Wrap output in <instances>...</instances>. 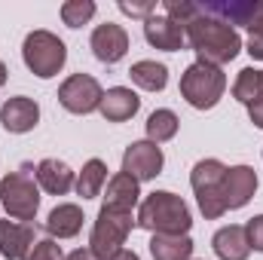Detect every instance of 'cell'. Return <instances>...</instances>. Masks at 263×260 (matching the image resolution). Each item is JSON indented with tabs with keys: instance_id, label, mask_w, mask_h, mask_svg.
I'll use <instances>...</instances> for the list:
<instances>
[{
	"instance_id": "cell-1",
	"label": "cell",
	"mask_w": 263,
	"mask_h": 260,
	"mask_svg": "<svg viewBox=\"0 0 263 260\" xmlns=\"http://www.w3.org/2000/svg\"><path fill=\"white\" fill-rule=\"evenodd\" d=\"M187 31V43L190 49L199 55V62L214 67H223L227 62H233L242 49V37L236 28L223 25L220 18H211L199 9V15L184 28Z\"/></svg>"
},
{
	"instance_id": "cell-2",
	"label": "cell",
	"mask_w": 263,
	"mask_h": 260,
	"mask_svg": "<svg viewBox=\"0 0 263 260\" xmlns=\"http://www.w3.org/2000/svg\"><path fill=\"white\" fill-rule=\"evenodd\" d=\"M135 227L147 230V233H162V236H187L193 227L190 208L178 193L168 190H153L141 205H138V217Z\"/></svg>"
},
{
	"instance_id": "cell-3",
	"label": "cell",
	"mask_w": 263,
	"mask_h": 260,
	"mask_svg": "<svg viewBox=\"0 0 263 260\" xmlns=\"http://www.w3.org/2000/svg\"><path fill=\"white\" fill-rule=\"evenodd\" d=\"M227 92V73L214 65L193 62L181 73V98L196 107V110H211Z\"/></svg>"
},
{
	"instance_id": "cell-4",
	"label": "cell",
	"mask_w": 263,
	"mask_h": 260,
	"mask_svg": "<svg viewBox=\"0 0 263 260\" xmlns=\"http://www.w3.org/2000/svg\"><path fill=\"white\" fill-rule=\"evenodd\" d=\"M0 205L6 208V214L12 220L28 224V220L37 217L40 187H37V178H34V169L31 165H22L18 172H9L0 181Z\"/></svg>"
},
{
	"instance_id": "cell-5",
	"label": "cell",
	"mask_w": 263,
	"mask_h": 260,
	"mask_svg": "<svg viewBox=\"0 0 263 260\" xmlns=\"http://www.w3.org/2000/svg\"><path fill=\"white\" fill-rule=\"evenodd\" d=\"M132 227H135V214L132 211L101 205V211L95 217V227H92V236H89L92 254L98 260H110L114 254H120L126 239H129Z\"/></svg>"
},
{
	"instance_id": "cell-6",
	"label": "cell",
	"mask_w": 263,
	"mask_h": 260,
	"mask_svg": "<svg viewBox=\"0 0 263 260\" xmlns=\"http://www.w3.org/2000/svg\"><path fill=\"white\" fill-rule=\"evenodd\" d=\"M22 59L28 70L40 80L55 77L67 62V46L52 34V31H31L22 43Z\"/></svg>"
},
{
	"instance_id": "cell-7",
	"label": "cell",
	"mask_w": 263,
	"mask_h": 260,
	"mask_svg": "<svg viewBox=\"0 0 263 260\" xmlns=\"http://www.w3.org/2000/svg\"><path fill=\"white\" fill-rule=\"evenodd\" d=\"M223 178H227V165L220 159H199L190 172V187L196 193L199 211L208 217V220H217L227 214L223 208Z\"/></svg>"
},
{
	"instance_id": "cell-8",
	"label": "cell",
	"mask_w": 263,
	"mask_h": 260,
	"mask_svg": "<svg viewBox=\"0 0 263 260\" xmlns=\"http://www.w3.org/2000/svg\"><path fill=\"white\" fill-rule=\"evenodd\" d=\"M101 98H104V89L92 73H73L59 89V101L70 114H92V110H98Z\"/></svg>"
},
{
	"instance_id": "cell-9",
	"label": "cell",
	"mask_w": 263,
	"mask_h": 260,
	"mask_svg": "<svg viewBox=\"0 0 263 260\" xmlns=\"http://www.w3.org/2000/svg\"><path fill=\"white\" fill-rule=\"evenodd\" d=\"M199 9L211 18H220L223 25H245L248 31L263 28V3L260 0H211L199 3Z\"/></svg>"
},
{
	"instance_id": "cell-10",
	"label": "cell",
	"mask_w": 263,
	"mask_h": 260,
	"mask_svg": "<svg viewBox=\"0 0 263 260\" xmlns=\"http://www.w3.org/2000/svg\"><path fill=\"white\" fill-rule=\"evenodd\" d=\"M162 165H165L162 147L153 144V141H132L126 147V153H123V172L132 175L138 184L153 181L156 175H162Z\"/></svg>"
},
{
	"instance_id": "cell-11",
	"label": "cell",
	"mask_w": 263,
	"mask_h": 260,
	"mask_svg": "<svg viewBox=\"0 0 263 260\" xmlns=\"http://www.w3.org/2000/svg\"><path fill=\"white\" fill-rule=\"evenodd\" d=\"M92 52L101 65H117L129 52V31L117 22H104L92 31Z\"/></svg>"
},
{
	"instance_id": "cell-12",
	"label": "cell",
	"mask_w": 263,
	"mask_h": 260,
	"mask_svg": "<svg viewBox=\"0 0 263 260\" xmlns=\"http://www.w3.org/2000/svg\"><path fill=\"white\" fill-rule=\"evenodd\" d=\"M257 193V172L251 165H233L227 169V178H223V208L227 211H236V208H245Z\"/></svg>"
},
{
	"instance_id": "cell-13",
	"label": "cell",
	"mask_w": 263,
	"mask_h": 260,
	"mask_svg": "<svg viewBox=\"0 0 263 260\" xmlns=\"http://www.w3.org/2000/svg\"><path fill=\"white\" fill-rule=\"evenodd\" d=\"M40 123V104L28 95H15L0 107V126L12 135H25Z\"/></svg>"
},
{
	"instance_id": "cell-14",
	"label": "cell",
	"mask_w": 263,
	"mask_h": 260,
	"mask_svg": "<svg viewBox=\"0 0 263 260\" xmlns=\"http://www.w3.org/2000/svg\"><path fill=\"white\" fill-rule=\"evenodd\" d=\"M144 37H147L150 46H156V49H162V52H181L184 43H187L184 25L172 22L168 15H156V12L144 22Z\"/></svg>"
},
{
	"instance_id": "cell-15",
	"label": "cell",
	"mask_w": 263,
	"mask_h": 260,
	"mask_svg": "<svg viewBox=\"0 0 263 260\" xmlns=\"http://www.w3.org/2000/svg\"><path fill=\"white\" fill-rule=\"evenodd\" d=\"M34 248V227L22 220H0V254L6 260H28Z\"/></svg>"
},
{
	"instance_id": "cell-16",
	"label": "cell",
	"mask_w": 263,
	"mask_h": 260,
	"mask_svg": "<svg viewBox=\"0 0 263 260\" xmlns=\"http://www.w3.org/2000/svg\"><path fill=\"white\" fill-rule=\"evenodd\" d=\"M34 178H37V187L46 190L49 196H65L73 184H77V175L73 169L62 162V159H43L37 169H34Z\"/></svg>"
},
{
	"instance_id": "cell-17",
	"label": "cell",
	"mask_w": 263,
	"mask_h": 260,
	"mask_svg": "<svg viewBox=\"0 0 263 260\" xmlns=\"http://www.w3.org/2000/svg\"><path fill=\"white\" fill-rule=\"evenodd\" d=\"M138 107H141V98H138L132 89L114 86V89L104 92V98H101V104H98V114H101L107 123H126V120H132V117L138 114Z\"/></svg>"
},
{
	"instance_id": "cell-18",
	"label": "cell",
	"mask_w": 263,
	"mask_h": 260,
	"mask_svg": "<svg viewBox=\"0 0 263 260\" xmlns=\"http://www.w3.org/2000/svg\"><path fill=\"white\" fill-rule=\"evenodd\" d=\"M211 248H214V254L220 260H248V254H251L245 227H239V224L220 227L214 233V239H211Z\"/></svg>"
},
{
	"instance_id": "cell-19",
	"label": "cell",
	"mask_w": 263,
	"mask_h": 260,
	"mask_svg": "<svg viewBox=\"0 0 263 260\" xmlns=\"http://www.w3.org/2000/svg\"><path fill=\"white\" fill-rule=\"evenodd\" d=\"M83 208L73 205V202H62L49 211L46 217V233L49 239H73L80 230H83Z\"/></svg>"
},
{
	"instance_id": "cell-20",
	"label": "cell",
	"mask_w": 263,
	"mask_h": 260,
	"mask_svg": "<svg viewBox=\"0 0 263 260\" xmlns=\"http://www.w3.org/2000/svg\"><path fill=\"white\" fill-rule=\"evenodd\" d=\"M104 205L107 208H123V211H132L135 205H141V187H138V181L132 175H126V172H117L107 181Z\"/></svg>"
},
{
	"instance_id": "cell-21",
	"label": "cell",
	"mask_w": 263,
	"mask_h": 260,
	"mask_svg": "<svg viewBox=\"0 0 263 260\" xmlns=\"http://www.w3.org/2000/svg\"><path fill=\"white\" fill-rule=\"evenodd\" d=\"M150 257L153 260H190L193 257V239L190 236H162V233H156L150 239Z\"/></svg>"
},
{
	"instance_id": "cell-22",
	"label": "cell",
	"mask_w": 263,
	"mask_h": 260,
	"mask_svg": "<svg viewBox=\"0 0 263 260\" xmlns=\"http://www.w3.org/2000/svg\"><path fill=\"white\" fill-rule=\"evenodd\" d=\"M129 77H132V83L141 86L144 92H162L168 86V67L162 65V62H150V59L135 62Z\"/></svg>"
},
{
	"instance_id": "cell-23",
	"label": "cell",
	"mask_w": 263,
	"mask_h": 260,
	"mask_svg": "<svg viewBox=\"0 0 263 260\" xmlns=\"http://www.w3.org/2000/svg\"><path fill=\"white\" fill-rule=\"evenodd\" d=\"M104 184H107V165L101 159H89L83 165V172L77 175L73 187H77V193L83 196V199H95V196H101Z\"/></svg>"
},
{
	"instance_id": "cell-24",
	"label": "cell",
	"mask_w": 263,
	"mask_h": 260,
	"mask_svg": "<svg viewBox=\"0 0 263 260\" xmlns=\"http://www.w3.org/2000/svg\"><path fill=\"white\" fill-rule=\"evenodd\" d=\"M233 98L242 101L245 107L254 104V101H260L263 98V70H254V67L239 70V77L233 83Z\"/></svg>"
},
{
	"instance_id": "cell-25",
	"label": "cell",
	"mask_w": 263,
	"mask_h": 260,
	"mask_svg": "<svg viewBox=\"0 0 263 260\" xmlns=\"http://www.w3.org/2000/svg\"><path fill=\"white\" fill-rule=\"evenodd\" d=\"M178 126H181V120L175 117V110H153L150 117H147V141H153V144H165V141H172L175 135H178Z\"/></svg>"
},
{
	"instance_id": "cell-26",
	"label": "cell",
	"mask_w": 263,
	"mask_h": 260,
	"mask_svg": "<svg viewBox=\"0 0 263 260\" xmlns=\"http://www.w3.org/2000/svg\"><path fill=\"white\" fill-rule=\"evenodd\" d=\"M92 15H95L92 0H67V3H62V22L67 28H83L86 22H92Z\"/></svg>"
},
{
	"instance_id": "cell-27",
	"label": "cell",
	"mask_w": 263,
	"mask_h": 260,
	"mask_svg": "<svg viewBox=\"0 0 263 260\" xmlns=\"http://www.w3.org/2000/svg\"><path fill=\"white\" fill-rule=\"evenodd\" d=\"M162 15H168L172 22H178V25L187 28L199 15V3H193V0H165L162 3Z\"/></svg>"
},
{
	"instance_id": "cell-28",
	"label": "cell",
	"mask_w": 263,
	"mask_h": 260,
	"mask_svg": "<svg viewBox=\"0 0 263 260\" xmlns=\"http://www.w3.org/2000/svg\"><path fill=\"white\" fill-rule=\"evenodd\" d=\"M28 260H65V251L55 239H40V242H34Z\"/></svg>"
},
{
	"instance_id": "cell-29",
	"label": "cell",
	"mask_w": 263,
	"mask_h": 260,
	"mask_svg": "<svg viewBox=\"0 0 263 260\" xmlns=\"http://www.w3.org/2000/svg\"><path fill=\"white\" fill-rule=\"evenodd\" d=\"M245 236H248L251 251H260V254H263V214L251 217V220L245 224Z\"/></svg>"
},
{
	"instance_id": "cell-30",
	"label": "cell",
	"mask_w": 263,
	"mask_h": 260,
	"mask_svg": "<svg viewBox=\"0 0 263 260\" xmlns=\"http://www.w3.org/2000/svg\"><path fill=\"white\" fill-rule=\"evenodd\" d=\"M120 9L126 12V15H132V18H150L153 12H156V3H129V0H120Z\"/></svg>"
},
{
	"instance_id": "cell-31",
	"label": "cell",
	"mask_w": 263,
	"mask_h": 260,
	"mask_svg": "<svg viewBox=\"0 0 263 260\" xmlns=\"http://www.w3.org/2000/svg\"><path fill=\"white\" fill-rule=\"evenodd\" d=\"M248 55L257 59V62H263V28H254V31L248 34Z\"/></svg>"
},
{
	"instance_id": "cell-32",
	"label": "cell",
	"mask_w": 263,
	"mask_h": 260,
	"mask_svg": "<svg viewBox=\"0 0 263 260\" xmlns=\"http://www.w3.org/2000/svg\"><path fill=\"white\" fill-rule=\"evenodd\" d=\"M248 117H251V123L263 129V98L260 101H254V104H248Z\"/></svg>"
},
{
	"instance_id": "cell-33",
	"label": "cell",
	"mask_w": 263,
	"mask_h": 260,
	"mask_svg": "<svg viewBox=\"0 0 263 260\" xmlns=\"http://www.w3.org/2000/svg\"><path fill=\"white\" fill-rule=\"evenodd\" d=\"M65 260H98V257L92 254V248H77V251H70Z\"/></svg>"
},
{
	"instance_id": "cell-34",
	"label": "cell",
	"mask_w": 263,
	"mask_h": 260,
	"mask_svg": "<svg viewBox=\"0 0 263 260\" xmlns=\"http://www.w3.org/2000/svg\"><path fill=\"white\" fill-rule=\"evenodd\" d=\"M110 260H141V257H138L135 251H129V248H123L120 254H114V257H110Z\"/></svg>"
},
{
	"instance_id": "cell-35",
	"label": "cell",
	"mask_w": 263,
	"mask_h": 260,
	"mask_svg": "<svg viewBox=\"0 0 263 260\" xmlns=\"http://www.w3.org/2000/svg\"><path fill=\"white\" fill-rule=\"evenodd\" d=\"M6 77H9V70H6V65H3V62H0V86H3V83H6Z\"/></svg>"
},
{
	"instance_id": "cell-36",
	"label": "cell",
	"mask_w": 263,
	"mask_h": 260,
	"mask_svg": "<svg viewBox=\"0 0 263 260\" xmlns=\"http://www.w3.org/2000/svg\"><path fill=\"white\" fill-rule=\"evenodd\" d=\"M190 260H193V257H190Z\"/></svg>"
}]
</instances>
